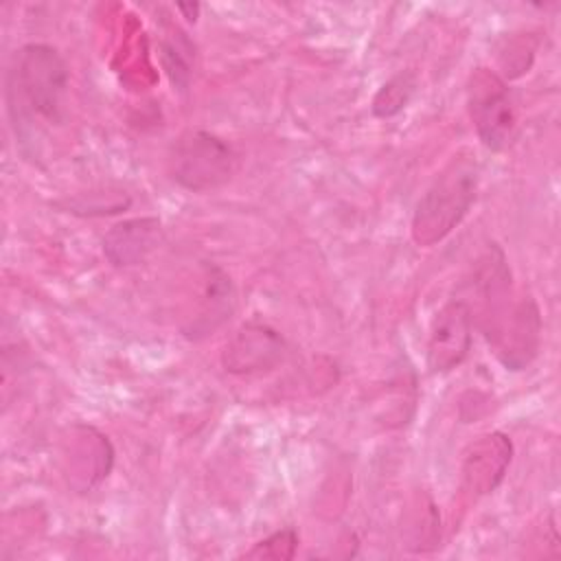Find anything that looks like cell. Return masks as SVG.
Here are the masks:
<instances>
[{
	"label": "cell",
	"mask_w": 561,
	"mask_h": 561,
	"mask_svg": "<svg viewBox=\"0 0 561 561\" xmlns=\"http://www.w3.org/2000/svg\"><path fill=\"white\" fill-rule=\"evenodd\" d=\"M70 72L57 48L26 44L15 50L7 72V103L15 136L35 142L37 121L59 125L64 121Z\"/></svg>",
	"instance_id": "1"
},
{
	"label": "cell",
	"mask_w": 561,
	"mask_h": 561,
	"mask_svg": "<svg viewBox=\"0 0 561 561\" xmlns=\"http://www.w3.org/2000/svg\"><path fill=\"white\" fill-rule=\"evenodd\" d=\"M478 173L473 156L458 153L434 178L412 215V239L419 245L430 248L443 241L467 217L476 202Z\"/></svg>",
	"instance_id": "2"
},
{
	"label": "cell",
	"mask_w": 561,
	"mask_h": 561,
	"mask_svg": "<svg viewBox=\"0 0 561 561\" xmlns=\"http://www.w3.org/2000/svg\"><path fill=\"white\" fill-rule=\"evenodd\" d=\"M237 169L234 149L204 129H188L169 149V173L175 184L193 193L224 186Z\"/></svg>",
	"instance_id": "3"
},
{
	"label": "cell",
	"mask_w": 561,
	"mask_h": 561,
	"mask_svg": "<svg viewBox=\"0 0 561 561\" xmlns=\"http://www.w3.org/2000/svg\"><path fill=\"white\" fill-rule=\"evenodd\" d=\"M467 105L482 145L491 151L506 149L515 138L517 118L504 79L489 68H476L467 83Z\"/></svg>",
	"instance_id": "4"
},
{
	"label": "cell",
	"mask_w": 561,
	"mask_h": 561,
	"mask_svg": "<svg viewBox=\"0 0 561 561\" xmlns=\"http://www.w3.org/2000/svg\"><path fill=\"white\" fill-rule=\"evenodd\" d=\"M486 337L495 348L500 362L511 370L526 368L539 348L541 318L533 298L504 309V300L489 311Z\"/></svg>",
	"instance_id": "5"
},
{
	"label": "cell",
	"mask_w": 561,
	"mask_h": 561,
	"mask_svg": "<svg viewBox=\"0 0 561 561\" xmlns=\"http://www.w3.org/2000/svg\"><path fill=\"white\" fill-rule=\"evenodd\" d=\"M471 307L462 298H451L436 313L427 340V366L432 373H449L471 348Z\"/></svg>",
	"instance_id": "6"
},
{
	"label": "cell",
	"mask_w": 561,
	"mask_h": 561,
	"mask_svg": "<svg viewBox=\"0 0 561 561\" xmlns=\"http://www.w3.org/2000/svg\"><path fill=\"white\" fill-rule=\"evenodd\" d=\"M285 353V342L263 322L243 324L226 344L221 362L228 373L252 375L274 368Z\"/></svg>",
	"instance_id": "7"
},
{
	"label": "cell",
	"mask_w": 561,
	"mask_h": 561,
	"mask_svg": "<svg viewBox=\"0 0 561 561\" xmlns=\"http://www.w3.org/2000/svg\"><path fill=\"white\" fill-rule=\"evenodd\" d=\"M164 230L158 217H136L112 226L103 237V254L116 267H131L162 243Z\"/></svg>",
	"instance_id": "8"
},
{
	"label": "cell",
	"mask_w": 561,
	"mask_h": 561,
	"mask_svg": "<svg viewBox=\"0 0 561 561\" xmlns=\"http://www.w3.org/2000/svg\"><path fill=\"white\" fill-rule=\"evenodd\" d=\"M511 454L513 445L504 434L493 432L482 436L471 445V451L465 458L462 473L467 486L476 493L493 491L511 465Z\"/></svg>",
	"instance_id": "9"
},
{
	"label": "cell",
	"mask_w": 561,
	"mask_h": 561,
	"mask_svg": "<svg viewBox=\"0 0 561 561\" xmlns=\"http://www.w3.org/2000/svg\"><path fill=\"white\" fill-rule=\"evenodd\" d=\"M206 309L202 311V316H197V320L193 322L191 329H186L191 337H197L199 335H206L208 331H213L215 327H219L228 313L232 311L234 307V294H232V285L228 280V276L217 270V267H210V278H208V287H206Z\"/></svg>",
	"instance_id": "10"
},
{
	"label": "cell",
	"mask_w": 561,
	"mask_h": 561,
	"mask_svg": "<svg viewBox=\"0 0 561 561\" xmlns=\"http://www.w3.org/2000/svg\"><path fill=\"white\" fill-rule=\"evenodd\" d=\"M416 90V77L410 70H403L394 75L390 81H386L379 92L373 99V114L379 118H390L399 114L408 101L412 99Z\"/></svg>",
	"instance_id": "11"
},
{
	"label": "cell",
	"mask_w": 561,
	"mask_h": 561,
	"mask_svg": "<svg viewBox=\"0 0 561 561\" xmlns=\"http://www.w3.org/2000/svg\"><path fill=\"white\" fill-rule=\"evenodd\" d=\"M162 61L171 77V83L178 90H186L191 79V44L182 35H178L175 39H164Z\"/></svg>",
	"instance_id": "12"
},
{
	"label": "cell",
	"mask_w": 561,
	"mask_h": 561,
	"mask_svg": "<svg viewBox=\"0 0 561 561\" xmlns=\"http://www.w3.org/2000/svg\"><path fill=\"white\" fill-rule=\"evenodd\" d=\"M298 546V535L291 528H283L272 533L270 537L256 541L248 552H243L245 559H291Z\"/></svg>",
	"instance_id": "13"
},
{
	"label": "cell",
	"mask_w": 561,
	"mask_h": 561,
	"mask_svg": "<svg viewBox=\"0 0 561 561\" xmlns=\"http://www.w3.org/2000/svg\"><path fill=\"white\" fill-rule=\"evenodd\" d=\"M178 11L186 13V20L193 22L197 18V13H199V4H178Z\"/></svg>",
	"instance_id": "14"
}]
</instances>
